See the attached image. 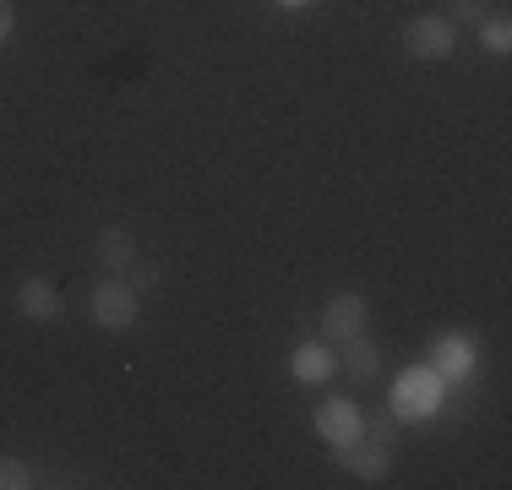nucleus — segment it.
<instances>
[{
	"label": "nucleus",
	"instance_id": "nucleus-1",
	"mask_svg": "<svg viewBox=\"0 0 512 490\" xmlns=\"http://www.w3.org/2000/svg\"><path fill=\"white\" fill-rule=\"evenodd\" d=\"M442 392H447V376H436L431 365H414V371L398 376L393 409L404 414V420H420V414H436V409H442Z\"/></svg>",
	"mask_w": 512,
	"mask_h": 490
},
{
	"label": "nucleus",
	"instance_id": "nucleus-2",
	"mask_svg": "<svg viewBox=\"0 0 512 490\" xmlns=\"http://www.w3.org/2000/svg\"><path fill=\"white\" fill-rule=\"evenodd\" d=\"M338 463H344L355 480L365 485H382L387 480V469H393V441H376V436H355L349 447H338Z\"/></svg>",
	"mask_w": 512,
	"mask_h": 490
},
{
	"label": "nucleus",
	"instance_id": "nucleus-3",
	"mask_svg": "<svg viewBox=\"0 0 512 490\" xmlns=\"http://www.w3.org/2000/svg\"><path fill=\"white\" fill-rule=\"evenodd\" d=\"M404 49L414 60H447L458 49V28L447 17H414L404 28Z\"/></svg>",
	"mask_w": 512,
	"mask_h": 490
},
{
	"label": "nucleus",
	"instance_id": "nucleus-4",
	"mask_svg": "<svg viewBox=\"0 0 512 490\" xmlns=\"http://www.w3.org/2000/svg\"><path fill=\"white\" fill-rule=\"evenodd\" d=\"M365 431V414L355 409V403L349 398H327V403H316V436L327 441V447H349V441H355Z\"/></svg>",
	"mask_w": 512,
	"mask_h": 490
},
{
	"label": "nucleus",
	"instance_id": "nucleus-5",
	"mask_svg": "<svg viewBox=\"0 0 512 490\" xmlns=\"http://www.w3.org/2000/svg\"><path fill=\"white\" fill-rule=\"evenodd\" d=\"M137 311H142V305H137V289L120 284V278H109V284L93 289V322H99V327H115V333H120V327L137 322Z\"/></svg>",
	"mask_w": 512,
	"mask_h": 490
},
{
	"label": "nucleus",
	"instance_id": "nucleus-6",
	"mask_svg": "<svg viewBox=\"0 0 512 490\" xmlns=\"http://www.w3.org/2000/svg\"><path fill=\"white\" fill-rule=\"evenodd\" d=\"M355 333H365V300L360 294H333V300L322 305V338L349 343Z\"/></svg>",
	"mask_w": 512,
	"mask_h": 490
},
{
	"label": "nucleus",
	"instance_id": "nucleus-7",
	"mask_svg": "<svg viewBox=\"0 0 512 490\" xmlns=\"http://www.w3.org/2000/svg\"><path fill=\"white\" fill-rule=\"evenodd\" d=\"M289 371H295V382H306V387H322V382H333V371H338V354H333V349H322V343H300V349L289 354Z\"/></svg>",
	"mask_w": 512,
	"mask_h": 490
},
{
	"label": "nucleus",
	"instance_id": "nucleus-8",
	"mask_svg": "<svg viewBox=\"0 0 512 490\" xmlns=\"http://www.w3.org/2000/svg\"><path fill=\"white\" fill-rule=\"evenodd\" d=\"M17 311L28 316V322H55V316H60V289L50 284V278H22Z\"/></svg>",
	"mask_w": 512,
	"mask_h": 490
},
{
	"label": "nucleus",
	"instance_id": "nucleus-9",
	"mask_svg": "<svg viewBox=\"0 0 512 490\" xmlns=\"http://www.w3.org/2000/svg\"><path fill=\"white\" fill-rule=\"evenodd\" d=\"M431 371H436V376H469V371H474V343L458 338V333L436 338V343H431Z\"/></svg>",
	"mask_w": 512,
	"mask_h": 490
},
{
	"label": "nucleus",
	"instance_id": "nucleus-10",
	"mask_svg": "<svg viewBox=\"0 0 512 490\" xmlns=\"http://www.w3.org/2000/svg\"><path fill=\"white\" fill-rule=\"evenodd\" d=\"M93 256H99L109 273H126V267L137 262V240H131V229H104V235L93 240Z\"/></svg>",
	"mask_w": 512,
	"mask_h": 490
},
{
	"label": "nucleus",
	"instance_id": "nucleus-11",
	"mask_svg": "<svg viewBox=\"0 0 512 490\" xmlns=\"http://www.w3.org/2000/svg\"><path fill=\"white\" fill-rule=\"evenodd\" d=\"M338 349H344V365H349V376H355V382H371V376L382 371V354H376V343L365 338V333H355L349 343H338Z\"/></svg>",
	"mask_w": 512,
	"mask_h": 490
},
{
	"label": "nucleus",
	"instance_id": "nucleus-12",
	"mask_svg": "<svg viewBox=\"0 0 512 490\" xmlns=\"http://www.w3.org/2000/svg\"><path fill=\"white\" fill-rule=\"evenodd\" d=\"M28 485H33L28 463H17V458H0V490H28Z\"/></svg>",
	"mask_w": 512,
	"mask_h": 490
},
{
	"label": "nucleus",
	"instance_id": "nucleus-13",
	"mask_svg": "<svg viewBox=\"0 0 512 490\" xmlns=\"http://www.w3.org/2000/svg\"><path fill=\"white\" fill-rule=\"evenodd\" d=\"M485 49H491V55H507V49H512L507 17H491V22H485Z\"/></svg>",
	"mask_w": 512,
	"mask_h": 490
},
{
	"label": "nucleus",
	"instance_id": "nucleus-14",
	"mask_svg": "<svg viewBox=\"0 0 512 490\" xmlns=\"http://www.w3.org/2000/svg\"><path fill=\"white\" fill-rule=\"evenodd\" d=\"M447 22H485V0H447Z\"/></svg>",
	"mask_w": 512,
	"mask_h": 490
},
{
	"label": "nucleus",
	"instance_id": "nucleus-15",
	"mask_svg": "<svg viewBox=\"0 0 512 490\" xmlns=\"http://www.w3.org/2000/svg\"><path fill=\"white\" fill-rule=\"evenodd\" d=\"M365 425H371V436H376V441H393V436H398V425H393V403H387V409H376Z\"/></svg>",
	"mask_w": 512,
	"mask_h": 490
},
{
	"label": "nucleus",
	"instance_id": "nucleus-16",
	"mask_svg": "<svg viewBox=\"0 0 512 490\" xmlns=\"http://www.w3.org/2000/svg\"><path fill=\"white\" fill-rule=\"evenodd\" d=\"M11 28H17V11H11V0H0V44L11 39Z\"/></svg>",
	"mask_w": 512,
	"mask_h": 490
},
{
	"label": "nucleus",
	"instance_id": "nucleus-17",
	"mask_svg": "<svg viewBox=\"0 0 512 490\" xmlns=\"http://www.w3.org/2000/svg\"><path fill=\"white\" fill-rule=\"evenodd\" d=\"M278 6H289V11H295V6H311V0H278Z\"/></svg>",
	"mask_w": 512,
	"mask_h": 490
}]
</instances>
